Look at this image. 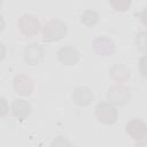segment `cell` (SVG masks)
<instances>
[{
    "label": "cell",
    "mask_w": 147,
    "mask_h": 147,
    "mask_svg": "<svg viewBox=\"0 0 147 147\" xmlns=\"http://www.w3.org/2000/svg\"><path fill=\"white\" fill-rule=\"evenodd\" d=\"M5 26H6V22H5V18H3V16H2V15H0V33L3 31Z\"/></svg>",
    "instance_id": "obj_21"
},
{
    "label": "cell",
    "mask_w": 147,
    "mask_h": 147,
    "mask_svg": "<svg viewBox=\"0 0 147 147\" xmlns=\"http://www.w3.org/2000/svg\"><path fill=\"white\" fill-rule=\"evenodd\" d=\"M134 147H147L146 139H145V140H139V141H136Z\"/></svg>",
    "instance_id": "obj_20"
},
{
    "label": "cell",
    "mask_w": 147,
    "mask_h": 147,
    "mask_svg": "<svg viewBox=\"0 0 147 147\" xmlns=\"http://www.w3.org/2000/svg\"><path fill=\"white\" fill-rule=\"evenodd\" d=\"M145 67H146V56L144 55L141 59H140V61H139V69H140V74L145 77L146 76V69H145Z\"/></svg>",
    "instance_id": "obj_18"
},
{
    "label": "cell",
    "mask_w": 147,
    "mask_h": 147,
    "mask_svg": "<svg viewBox=\"0 0 147 147\" xmlns=\"http://www.w3.org/2000/svg\"><path fill=\"white\" fill-rule=\"evenodd\" d=\"M70 145V141L64 136H57L51 142V147H69Z\"/></svg>",
    "instance_id": "obj_16"
},
{
    "label": "cell",
    "mask_w": 147,
    "mask_h": 147,
    "mask_svg": "<svg viewBox=\"0 0 147 147\" xmlns=\"http://www.w3.org/2000/svg\"><path fill=\"white\" fill-rule=\"evenodd\" d=\"M109 5L117 11H125L131 6V1L130 0H114V1H109Z\"/></svg>",
    "instance_id": "obj_15"
},
{
    "label": "cell",
    "mask_w": 147,
    "mask_h": 147,
    "mask_svg": "<svg viewBox=\"0 0 147 147\" xmlns=\"http://www.w3.org/2000/svg\"><path fill=\"white\" fill-rule=\"evenodd\" d=\"M69 147H77V146H72V145H70V146H69Z\"/></svg>",
    "instance_id": "obj_23"
},
{
    "label": "cell",
    "mask_w": 147,
    "mask_h": 147,
    "mask_svg": "<svg viewBox=\"0 0 147 147\" xmlns=\"http://www.w3.org/2000/svg\"><path fill=\"white\" fill-rule=\"evenodd\" d=\"M71 100L78 107H87L94 101V94L87 86H77L71 93Z\"/></svg>",
    "instance_id": "obj_11"
},
{
    "label": "cell",
    "mask_w": 147,
    "mask_h": 147,
    "mask_svg": "<svg viewBox=\"0 0 147 147\" xmlns=\"http://www.w3.org/2000/svg\"><path fill=\"white\" fill-rule=\"evenodd\" d=\"M107 99L115 107H124L131 100V92L124 84H114L108 88Z\"/></svg>",
    "instance_id": "obj_3"
},
{
    "label": "cell",
    "mask_w": 147,
    "mask_h": 147,
    "mask_svg": "<svg viewBox=\"0 0 147 147\" xmlns=\"http://www.w3.org/2000/svg\"><path fill=\"white\" fill-rule=\"evenodd\" d=\"M56 56H57V61L64 67H72L76 63H78V61L80 60L79 51L70 45L61 47L57 51Z\"/></svg>",
    "instance_id": "obj_6"
},
{
    "label": "cell",
    "mask_w": 147,
    "mask_h": 147,
    "mask_svg": "<svg viewBox=\"0 0 147 147\" xmlns=\"http://www.w3.org/2000/svg\"><path fill=\"white\" fill-rule=\"evenodd\" d=\"M67 32V24L59 18H52L41 26V36L46 42H56L63 39Z\"/></svg>",
    "instance_id": "obj_1"
},
{
    "label": "cell",
    "mask_w": 147,
    "mask_h": 147,
    "mask_svg": "<svg viewBox=\"0 0 147 147\" xmlns=\"http://www.w3.org/2000/svg\"><path fill=\"white\" fill-rule=\"evenodd\" d=\"M134 45H136V48L140 53L146 54V52H147V33L145 31H140L139 33H137V36L134 38Z\"/></svg>",
    "instance_id": "obj_14"
},
{
    "label": "cell",
    "mask_w": 147,
    "mask_h": 147,
    "mask_svg": "<svg viewBox=\"0 0 147 147\" xmlns=\"http://www.w3.org/2000/svg\"><path fill=\"white\" fill-rule=\"evenodd\" d=\"M9 107H10V113L18 121L26 119L31 115V113H32V106H31V103L28 100L23 99V98L14 99L11 101V103H10Z\"/></svg>",
    "instance_id": "obj_9"
},
{
    "label": "cell",
    "mask_w": 147,
    "mask_h": 147,
    "mask_svg": "<svg viewBox=\"0 0 147 147\" xmlns=\"http://www.w3.org/2000/svg\"><path fill=\"white\" fill-rule=\"evenodd\" d=\"M18 30L26 37H32L41 31V23L33 14H24L18 20Z\"/></svg>",
    "instance_id": "obj_4"
},
{
    "label": "cell",
    "mask_w": 147,
    "mask_h": 147,
    "mask_svg": "<svg viewBox=\"0 0 147 147\" xmlns=\"http://www.w3.org/2000/svg\"><path fill=\"white\" fill-rule=\"evenodd\" d=\"M99 21H100V15L94 9H86L80 14V22L87 28L95 26L99 23Z\"/></svg>",
    "instance_id": "obj_13"
},
{
    "label": "cell",
    "mask_w": 147,
    "mask_h": 147,
    "mask_svg": "<svg viewBox=\"0 0 147 147\" xmlns=\"http://www.w3.org/2000/svg\"><path fill=\"white\" fill-rule=\"evenodd\" d=\"M6 55H7V47L3 42L0 41V62L6 57Z\"/></svg>",
    "instance_id": "obj_19"
},
{
    "label": "cell",
    "mask_w": 147,
    "mask_h": 147,
    "mask_svg": "<svg viewBox=\"0 0 147 147\" xmlns=\"http://www.w3.org/2000/svg\"><path fill=\"white\" fill-rule=\"evenodd\" d=\"M125 132L136 141L145 140L147 137V125L144 121L133 118L129 121L125 125Z\"/></svg>",
    "instance_id": "obj_10"
},
{
    "label": "cell",
    "mask_w": 147,
    "mask_h": 147,
    "mask_svg": "<svg viewBox=\"0 0 147 147\" xmlns=\"http://www.w3.org/2000/svg\"><path fill=\"white\" fill-rule=\"evenodd\" d=\"M94 115L100 123L106 124V125H113L117 122L118 109L113 103L108 101H102L95 106Z\"/></svg>",
    "instance_id": "obj_2"
},
{
    "label": "cell",
    "mask_w": 147,
    "mask_h": 147,
    "mask_svg": "<svg viewBox=\"0 0 147 147\" xmlns=\"http://www.w3.org/2000/svg\"><path fill=\"white\" fill-rule=\"evenodd\" d=\"M1 6H2V1L0 0V7H1Z\"/></svg>",
    "instance_id": "obj_22"
},
{
    "label": "cell",
    "mask_w": 147,
    "mask_h": 147,
    "mask_svg": "<svg viewBox=\"0 0 147 147\" xmlns=\"http://www.w3.org/2000/svg\"><path fill=\"white\" fill-rule=\"evenodd\" d=\"M9 111H10V107H9L7 99L3 96H0V118L7 116Z\"/></svg>",
    "instance_id": "obj_17"
},
{
    "label": "cell",
    "mask_w": 147,
    "mask_h": 147,
    "mask_svg": "<svg viewBox=\"0 0 147 147\" xmlns=\"http://www.w3.org/2000/svg\"><path fill=\"white\" fill-rule=\"evenodd\" d=\"M92 48L99 56L108 57L115 52V42L106 36H99L93 40Z\"/></svg>",
    "instance_id": "obj_8"
},
{
    "label": "cell",
    "mask_w": 147,
    "mask_h": 147,
    "mask_svg": "<svg viewBox=\"0 0 147 147\" xmlns=\"http://www.w3.org/2000/svg\"><path fill=\"white\" fill-rule=\"evenodd\" d=\"M24 62L29 65H38L45 59V49L38 42H31L26 45L23 52Z\"/></svg>",
    "instance_id": "obj_5"
},
{
    "label": "cell",
    "mask_w": 147,
    "mask_h": 147,
    "mask_svg": "<svg viewBox=\"0 0 147 147\" xmlns=\"http://www.w3.org/2000/svg\"><path fill=\"white\" fill-rule=\"evenodd\" d=\"M13 88L16 94L20 96H29L33 92L34 85L32 79L24 75V74H18L13 78Z\"/></svg>",
    "instance_id": "obj_7"
},
{
    "label": "cell",
    "mask_w": 147,
    "mask_h": 147,
    "mask_svg": "<svg viewBox=\"0 0 147 147\" xmlns=\"http://www.w3.org/2000/svg\"><path fill=\"white\" fill-rule=\"evenodd\" d=\"M109 76L116 84H123L130 79L131 70L125 64H114L109 70Z\"/></svg>",
    "instance_id": "obj_12"
}]
</instances>
